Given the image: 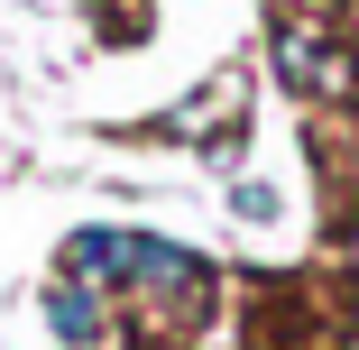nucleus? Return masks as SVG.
Wrapping results in <instances>:
<instances>
[{
    "mask_svg": "<svg viewBox=\"0 0 359 350\" xmlns=\"http://www.w3.org/2000/svg\"><path fill=\"white\" fill-rule=\"evenodd\" d=\"M267 65H276L295 93H313V102H350V93H359V65L332 46L323 19H285V28L267 37Z\"/></svg>",
    "mask_w": 359,
    "mask_h": 350,
    "instance_id": "f03ea898",
    "label": "nucleus"
},
{
    "mask_svg": "<svg viewBox=\"0 0 359 350\" xmlns=\"http://www.w3.org/2000/svg\"><path fill=\"white\" fill-rule=\"evenodd\" d=\"M231 102H240V83H203V93H194L184 111H166V120H148V129H157V138H194V129H203L212 111H231Z\"/></svg>",
    "mask_w": 359,
    "mask_h": 350,
    "instance_id": "39448f33",
    "label": "nucleus"
},
{
    "mask_svg": "<svg viewBox=\"0 0 359 350\" xmlns=\"http://www.w3.org/2000/svg\"><path fill=\"white\" fill-rule=\"evenodd\" d=\"M46 332H55V350H102L111 341V295L55 267L46 276Z\"/></svg>",
    "mask_w": 359,
    "mask_h": 350,
    "instance_id": "7ed1b4c3",
    "label": "nucleus"
},
{
    "mask_svg": "<svg viewBox=\"0 0 359 350\" xmlns=\"http://www.w3.org/2000/svg\"><path fill=\"white\" fill-rule=\"evenodd\" d=\"M65 276H83V286H120L129 276V231H102V222H83V231H65Z\"/></svg>",
    "mask_w": 359,
    "mask_h": 350,
    "instance_id": "20e7f679",
    "label": "nucleus"
},
{
    "mask_svg": "<svg viewBox=\"0 0 359 350\" xmlns=\"http://www.w3.org/2000/svg\"><path fill=\"white\" fill-rule=\"evenodd\" d=\"M231 203H240V213H249V222H276V184H240Z\"/></svg>",
    "mask_w": 359,
    "mask_h": 350,
    "instance_id": "423d86ee",
    "label": "nucleus"
},
{
    "mask_svg": "<svg viewBox=\"0 0 359 350\" xmlns=\"http://www.w3.org/2000/svg\"><path fill=\"white\" fill-rule=\"evenodd\" d=\"M120 286L148 304L166 332H203L212 304H222V276H212V258L184 249V240H166V231H129V276H120Z\"/></svg>",
    "mask_w": 359,
    "mask_h": 350,
    "instance_id": "f257e3e1",
    "label": "nucleus"
}]
</instances>
